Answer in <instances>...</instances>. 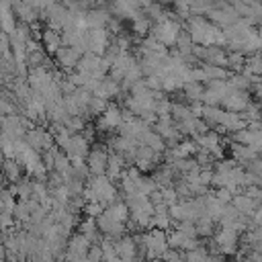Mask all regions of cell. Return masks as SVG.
<instances>
[{
  "instance_id": "cb8c5ba5",
  "label": "cell",
  "mask_w": 262,
  "mask_h": 262,
  "mask_svg": "<svg viewBox=\"0 0 262 262\" xmlns=\"http://www.w3.org/2000/svg\"><path fill=\"white\" fill-rule=\"evenodd\" d=\"M160 160H164V156H160L158 151H154L151 147L147 145H139L137 149V158H135V166L141 170V172H149V170H156Z\"/></svg>"
},
{
  "instance_id": "f907efd6",
  "label": "cell",
  "mask_w": 262,
  "mask_h": 262,
  "mask_svg": "<svg viewBox=\"0 0 262 262\" xmlns=\"http://www.w3.org/2000/svg\"><path fill=\"white\" fill-rule=\"evenodd\" d=\"M66 127H68L72 133H84V129H86V119H84V117H70L68 123H66Z\"/></svg>"
},
{
  "instance_id": "836d02e7",
  "label": "cell",
  "mask_w": 262,
  "mask_h": 262,
  "mask_svg": "<svg viewBox=\"0 0 262 262\" xmlns=\"http://www.w3.org/2000/svg\"><path fill=\"white\" fill-rule=\"evenodd\" d=\"M231 158H233L239 166H246V164H250L252 160H256L258 154H256L250 145H242V143H233V141H231Z\"/></svg>"
},
{
  "instance_id": "9a60e30c",
  "label": "cell",
  "mask_w": 262,
  "mask_h": 262,
  "mask_svg": "<svg viewBox=\"0 0 262 262\" xmlns=\"http://www.w3.org/2000/svg\"><path fill=\"white\" fill-rule=\"evenodd\" d=\"M86 45H88V53L104 55L106 49L111 47L108 29H86Z\"/></svg>"
},
{
  "instance_id": "680465c9",
  "label": "cell",
  "mask_w": 262,
  "mask_h": 262,
  "mask_svg": "<svg viewBox=\"0 0 262 262\" xmlns=\"http://www.w3.org/2000/svg\"><path fill=\"white\" fill-rule=\"evenodd\" d=\"M158 4H166V2H170V0H156Z\"/></svg>"
},
{
  "instance_id": "bcb514c9",
  "label": "cell",
  "mask_w": 262,
  "mask_h": 262,
  "mask_svg": "<svg viewBox=\"0 0 262 262\" xmlns=\"http://www.w3.org/2000/svg\"><path fill=\"white\" fill-rule=\"evenodd\" d=\"M108 100H104V98H100V96H96V94H92V98H90V104H88V117H100L106 108H108Z\"/></svg>"
},
{
  "instance_id": "44dd1931",
  "label": "cell",
  "mask_w": 262,
  "mask_h": 262,
  "mask_svg": "<svg viewBox=\"0 0 262 262\" xmlns=\"http://www.w3.org/2000/svg\"><path fill=\"white\" fill-rule=\"evenodd\" d=\"M108 149L102 147V145H94L86 158V164L92 172V176H100V174H106V166H108Z\"/></svg>"
},
{
  "instance_id": "4316f807",
  "label": "cell",
  "mask_w": 262,
  "mask_h": 262,
  "mask_svg": "<svg viewBox=\"0 0 262 262\" xmlns=\"http://www.w3.org/2000/svg\"><path fill=\"white\" fill-rule=\"evenodd\" d=\"M39 201H35V199H18V203H16V209H14V217H16V221L20 223V225H27L31 219H33V215H35V211L39 209Z\"/></svg>"
},
{
  "instance_id": "7c38bea8",
  "label": "cell",
  "mask_w": 262,
  "mask_h": 262,
  "mask_svg": "<svg viewBox=\"0 0 262 262\" xmlns=\"http://www.w3.org/2000/svg\"><path fill=\"white\" fill-rule=\"evenodd\" d=\"M25 141H27L33 149H37V151L45 154L47 149H51V147H53L55 137H53V133H49L43 125H35L33 129H29V133H27Z\"/></svg>"
},
{
  "instance_id": "f35d334b",
  "label": "cell",
  "mask_w": 262,
  "mask_h": 262,
  "mask_svg": "<svg viewBox=\"0 0 262 262\" xmlns=\"http://www.w3.org/2000/svg\"><path fill=\"white\" fill-rule=\"evenodd\" d=\"M151 27H154V25H151V20H149L143 12L131 20V31H133L139 39H145V37H147V33H151Z\"/></svg>"
},
{
  "instance_id": "e575fe53",
  "label": "cell",
  "mask_w": 262,
  "mask_h": 262,
  "mask_svg": "<svg viewBox=\"0 0 262 262\" xmlns=\"http://www.w3.org/2000/svg\"><path fill=\"white\" fill-rule=\"evenodd\" d=\"M10 190H12L14 196H18V199H33V192H35V178L23 176V178L16 180L14 184H10Z\"/></svg>"
},
{
  "instance_id": "6da1fadb",
  "label": "cell",
  "mask_w": 262,
  "mask_h": 262,
  "mask_svg": "<svg viewBox=\"0 0 262 262\" xmlns=\"http://www.w3.org/2000/svg\"><path fill=\"white\" fill-rule=\"evenodd\" d=\"M184 29L192 37L194 45H201V47H211V45L223 47V45H227L225 35H223V29H219L217 25H213L211 20H207V18H203L199 14L188 16Z\"/></svg>"
},
{
  "instance_id": "6f0895ef",
  "label": "cell",
  "mask_w": 262,
  "mask_h": 262,
  "mask_svg": "<svg viewBox=\"0 0 262 262\" xmlns=\"http://www.w3.org/2000/svg\"><path fill=\"white\" fill-rule=\"evenodd\" d=\"M88 4H90V6H94V8H96V4H102V0H88Z\"/></svg>"
},
{
  "instance_id": "f5cc1de1",
  "label": "cell",
  "mask_w": 262,
  "mask_h": 262,
  "mask_svg": "<svg viewBox=\"0 0 262 262\" xmlns=\"http://www.w3.org/2000/svg\"><path fill=\"white\" fill-rule=\"evenodd\" d=\"M244 192H246L258 207H262V186H250V188H244Z\"/></svg>"
},
{
  "instance_id": "d6a6232c",
  "label": "cell",
  "mask_w": 262,
  "mask_h": 262,
  "mask_svg": "<svg viewBox=\"0 0 262 262\" xmlns=\"http://www.w3.org/2000/svg\"><path fill=\"white\" fill-rule=\"evenodd\" d=\"M201 76H203V82L209 84V82H215V80H229L231 74L227 72V68L203 63V66H201Z\"/></svg>"
},
{
  "instance_id": "277c9868",
  "label": "cell",
  "mask_w": 262,
  "mask_h": 262,
  "mask_svg": "<svg viewBox=\"0 0 262 262\" xmlns=\"http://www.w3.org/2000/svg\"><path fill=\"white\" fill-rule=\"evenodd\" d=\"M131 209L129 223L137 229H151L154 227V215H156V205L151 203L149 196H135L127 201Z\"/></svg>"
},
{
  "instance_id": "52a82bcc",
  "label": "cell",
  "mask_w": 262,
  "mask_h": 262,
  "mask_svg": "<svg viewBox=\"0 0 262 262\" xmlns=\"http://www.w3.org/2000/svg\"><path fill=\"white\" fill-rule=\"evenodd\" d=\"M180 33H182V25L178 20H174L172 14H168V18H164V20H160V23H156L151 27V33L149 35L154 39H158L162 45L170 47V45H176L178 43Z\"/></svg>"
},
{
  "instance_id": "2e32d148",
  "label": "cell",
  "mask_w": 262,
  "mask_h": 262,
  "mask_svg": "<svg viewBox=\"0 0 262 262\" xmlns=\"http://www.w3.org/2000/svg\"><path fill=\"white\" fill-rule=\"evenodd\" d=\"M154 129L162 135V139L166 141L168 147H172V145H176V143L182 141V133H180V129H178V125H176V121L172 117H160L156 121Z\"/></svg>"
},
{
  "instance_id": "f6af8a7d",
  "label": "cell",
  "mask_w": 262,
  "mask_h": 262,
  "mask_svg": "<svg viewBox=\"0 0 262 262\" xmlns=\"http://www.w3.org/2000/svg\"><path fill=\"white\" fill-rule=\"evenodd\" d=\"M53 137H55V145L57 147H61V149H66L68 147V143L72 141V137H74V133L66 127V125H61V127H53Z\"/></svg>"
},
{
  "instance_id": "9f6ffc18",
  "label": "cell",
  "mask_w": 262,
  "mask_h": 262,
  "mask_svg": "<svg viewBox=\"0 0 262 262\" xmlns=\"http://www.w3.org/2000/svg\"><path fill=\"white\" fill-rule=\"evenodd\" d=\"M256 98H258V102L262 104V84L256 86Z\"/></svg>"
},
{
  "instance_id": "9c48e42d",
  "label": "cell",
  "mask_w": 262,
  "mask_h": 262,
  "mask_svg": "<svg viewBox=\"0 0 262 262\" xmlns=\"http://www.w3.org/2000/svg\"><path fill=\"white\" fill-rule=\"evenodd\" d=\"M123 123H125V111H123L119 104L111 102L108 108L98 117V121H96V131H104V133L119 131Z\"/></svg>"
},
{
  "instance_id": "4fadbf2b",
  "label": "cell",
  "mask_w": 262,
  "mask_h": 262,
  "mask_svg": "<svg viewBox=\"0 0 262 262\" xmlns=\"http://www.w3.org/2000/svg\"><path fill=\"white\" fill-rule=\"evenodd\" d=\"M41 18L47 23V27H51V29H55V31H63V29L70 25L72 12H70V8H68V6H63V4H59V2H55L47 12H43V14H41Z\"/></svg>"
},
{
  "instance_id": "681fc988",
  "label": "cell",
  "mask_w": 262,
  "mask_h": 262,
  "mask_svg": "<svg viewBox=\"0 0 262 262\" xmlns=\"http://www.w3.org/2000/svg\"><path fill=\"white\" fill-rule=\"evenodd\" d=\"M209 256H211V252L205 246H199V248L186 252V262H209Z\"/></svg>"
},
{
  "instance_id": "d4e9b609",
  "label": "cell",
  "mask_w": 262,
  "mask_h": 262,
  "mask_svg": "<svg viewBox=\"0 0 262 262\" xmlns=\"http://www.w3.org/2000/svg\"><path fill=\"white\" fill-rule=\"evenodd\" d=\"M141 2L139 0H113V14L117 18H129L133 20L135 16L141 14Z\"/></svg>"
},
{
  "instance_id": "c3c4849f",
  "label": "cell",
  "mask_w": 262,
  "mask_h": 262,
  "mask_svg": "<svg viewBox=\"0 0 262 262\" xmlns=\"http://www.w3.org/2000/svg\"><path fill=\"white\" fill-rule=\"evenodd\" d=\"M242 117L248 121V125L262 121V104H260V102H250V106L242 113Z\"/></svg>"
},
{
  "instance_id": "b9f144b4",
  "label": "cell",
  "mask_w": 262,
  "mask_h": 262,
  "mask_svg": "<svg viewBox=\"0 0 262 262\" xmlns=\"http://www.w3.org/2000/svg\"><path fill=\"white\" fill-rule=\"evenodd\" d=\"M215 225H217V223H215L213 219H209V217L199 219V221H196V233H199V237H201V239H213V235L217 233Z\"/></svg>"
},
{
  "instance_id": "5bb4252c",
  "label": "cell",
  "mask_w": 262,
  "mask_h": 262,
  "mask_svg": "<svg viewBox=\"0 0 262 262\" xmlns=\"http://www.w3.org/2000/svg\"><path fill=\"white\" fill-rule=\"evenodd\" d=\"M108 145L113 147L115 154H119L129 166L135 164V158H137V149H139V141L131 139V137H123V135H117L108 141Z\"/></svg>"
},
{
  "instance_id": "ee69618b",
  "label": "cell",
  "mask_w": 262,
  "mask_h": 262,
  "mask_svg": "<svg viewBox=\"0 0 262 262\" xmlns=\"http://www.w3.org/2000/svg\"><path fill=\"white\" fill-rule=\"evenodd\" d=\"M244 74H248V76H256V78L262 76V55H260V53H254V55H250V57L246 59Z\"/></svg>"
},
{
  "instance_id": "83f0119b",
  "label": "cell",
  "mask_w": 262,
  "mask_h": 262,
  "mask_svg": "<svg viewBox=\"0 0 262 262\" xmlns=\"http://www.w3.org/2000/svg\"><path fill=\"white\" fill-rule=\"evenodd\" d=\"M111 20H113L111 12L106 8H102V6L90 8L86 12V25H88V29H106L111 25Z\"/></svg>"
},
{
  "instance_id": "d6986e66",
  "label": "cell",
  "mask_w": 262,
  "mask_h": 262,
  "mask_svg": "<svg viewBox=\"0 0 262 262\" xmlns=\"http://www.w3.org/2000/svg\"><path fill=\"white\" fill-rule=\"evenodd\" d=\"M194 55H196V59H201L203 63L227 68V53H225L223 47H219V45H211V47H201V45H196Z\"/></svg>"
},
{
  "instance_id": "7a4b0ae2",
  "label": "cell",
  "mask_w": 262,
  "mask_h": 262,
  "mask_svg": "<svg viewBox=\"0 0 262 262\" xmlns=\"http://www.w3.org/2000/svg\"><path fill=\"white\" fill-rule=\"evenodd\" d=\"M135 239H137L145 260H162L164 254L170 250V242H168V231L166 229L151 227V229H147L143 233H137Z\"/></svg>"
},
{
  "instance_id": "8fae6325",
  "label": "cell",
  "mask_w": 262,
  "mask_h": 262,
  "mask_svg": "<svg viewBox=\"0 0 262 262\" xmlns=\"http://www.w3.org/2000/svg\"><path fill=\"white\" fill-rule=\"evenodd\" d=\"M231 84L229 80H215V82H209L205 86V96H203V104L207 106H221L223 98L231 92Z\"/></svg>"
},
{
  "instance_id": "4dcf8cb0",
  "label": "cell",
  "mask_w": 262,
  "mask_h": 262,
  "mask_svg": "<svg viewBox=\"0 0 262 262\" xmlns=\"http://www.w3.org/2000/svg\"><path fill=\"white\" fill-rule=\"evenodd\" d=\"M127 168H129V164H127V162H125V160H123L119 154L111 151V158H108V166H106V176H108L111 180H121Z\"/></svg>"
},
{
  "instance_id": "7402d4cb",
  "label": "cell",
  "mask_w": 262,
  "mask_h": 262,
  "mask_svg": "<svg viewBox=\"0 0 262 262\" xmlns=\"http://www.w3.org/2000/svg\"><path fill=\"white\" fill-rule=\"evenodd\" d=\"M168 242H170V248H176V250H182V252H190L201 244V237H192L188 235L186 231H182L180 227H174L168 231Z\"/></svg>"
},
{
  "instance_id": "e0dca14e",
  "label": "cell",
  "mask_w": 262,
  "mask_h": 262,
  "mask_svg": "<svg viewBox=\"0 0 262 262\" xmlns=\"http://www.w3.org/2000/svg\"><path fill=\"white\" fill-rule=\"evenodd\" d=\"M192 139L199 143V149L209 151L215 160L223 156V139H221L219 131L209 129V131H205V133H201V135H196V137H192Z\"/></svg>"
},
{
  "instance_id": "d590c367",
  "label": "cell",
  "mask_w": 262,
  "mask_h": 262,
  "mask_svg": "<svg viewBox=\"0 0 262 262\" xmlns=\"http://www.w3.org/2000/svg\"><path fill=\"white\" fill-rule=\"evenodd\" d=\"M104 213H108L113 219H117V221H121V223H127L129 217H131V209H129V205H127L125 199H117L113 205H108V207L104 209Z\"/></svg>"
},
{
  "instance_id": "ba28073f",
  "label": "cell",
  "mask_w": 262,
  "mask_h": 262,
  "mask_svg": "<svg viewBox=\"0 0 262 262\" xmlns=\"http://www.w3.org/2000/svg\"><path fill=\"white\" fill-rule=\"evenodd\" d=\"M207 16H209V20H211L213 25H217L219 29H227V27L235 25V23L242 18V16L237 14V10H235L229 2H223V0H217L215 8H211Z\"/></svg>"
},
{
  "instance_id": "db71d44e",
  "label": "cell",
  "mask_w": 262,
  "mask_h": 262,
  "mask_svg": "<svg viewBox=\"0 0 262 262\" xmlns=\"http://www.w3.org/2000/svg\"><path fill=\"white\" fill-rule=\"evenodd\" d=\"M215 196H217L223 205H229V203L233 201V196H235V194H233L229 188H217V190H215Z\"/></svg>"
},
{
  "instance_id": "603a6c76",
  "label": "cell",
  "mask_w": 262,
  "mask_h": 262,
  "mask_svg": "<svg viewBox=\"0 0 262 262\" xmlns=\"http://www.w3.org/2000/svg\"><path fill=\"white\" fill-rule=\"evenodd\" d=\"M250 94H248V90H235V88H231V92L223 98V102H221V108H225V111H231V113H244L248 106H250Z\"/></svg>"
},
{
  "instance_id": "60d3db41",
  "label": "cell",
  "mask_w": 262,
  "mask_h": 262,
  "mask_svg": "<svg viewBox=\"0 0 262 262\" xmlns=\"http://www.w3.org/2000/svg\"><path fill=\"white\" fill-rule=\"evenodd\" d=\"M174 223L170 209L168 207H156V215H154V227L158 229H170V225Z\"/></svg>"
},
{
  "instance_id": "3957f363",
  "label": "cell",
  "mask_w": 262,
  "mask_h": 262,
  "mask_svg": "<svg viewBox=\"0 0 262 262\" xmlns=\"http://www.w3.org/2000/svg\"><path fill=\"white\" fill-rule=\"evenodd\" d=\"M119 194H121V190L115 186V182L106 174L90 176L86 182V190H84L86 201H94V203H100L104 207L113 205L119 199Z\"/></svg>"
},
{
  "instance_id": "816d5d0a",
  "label": "cell",
  "mask_w": 262,
  "mask_h": 262,
  "mask_svg": "<svg viewBox=\"0 0 262 262\" xmlns=\"http://www.w3.org/2000/svg\"><path fill=\"white\" fill-rule=\"evenodd\" d=\"M162 262H186V252L176 250V248H170V250L164 254Z\"/></svg>"
},
{
  "instance_id": "91938a15",
  "label": "cell",
  "mask_w": 262,
  "mask_h": 262,
  "mask_svg": "<svg viewBox=\"0 0 262 262\" xmlns=\"http://www.w3.org/2000/svg\"><path fill=\"white\" fill-rule=\"evenodd\" d=\"M147 262H162V260H147Z\"/></svg>"
},
{
  "instance_id": "7bdbcfd3",
  "label": "cell",
  "mask_w": 262,
  "mask_h": 262,
  "mask_svg": "<svg viewBox=\"0 0 262 262\" xmlns=\"http://www.w3.org/2000/svg\"><path fill=\"white\" fill-rule=\"evenodd\" d=\"M246 55L244 53H237V51H229L227 53V70H231L233 74H239V72H244V68H246Z\"/></svg>"
},
{
  "instance_id": "74e56055",
  "label": "cell",
  "mask_w": 262,
  "mask_h": 262,
  "mask_svg": "<svg viewBox=\"0 0 262 262\" xmlns=\"http://www.w3.org/2000/svg\"><path fill=\"white\" fill-rule=\"evenodd\" d=\"M182 94H184V98L188 100V104H192V102H203L205 86H203L201 82H188V84H184Z\"/></svg>"
},
{
  "instance_id": "1f68e13d",
  "label": "cell",
  "mask_w": 262,
  "mask_h": 262,
  "mask_svg": "<svg viewBox=\"0 0 262 262\" xmlns=\"http://www.w3.org/2000/svg\"><path fill=\"white\" fill-rule=\"evenodd\" d=\"M141 55H168V47L149 35V37L141 39V43H139V57Z\"/></svg>"
},
{
  "instance_id": "5b68a950",
  "label": "cell",
  "mask_w": 262,
  "mask_h": 262,
  "mask_svg": "<svg viewBox=\"0 0 262 262\" xmlns=\"http://www.w3.org/2000/svg\"><path fill=\"white\" fill-rule=\"evenodd\" d=\"M239 242H242V233L237 229L231 227H219L217 233L213 235V250L221 256H235L239 252Z\"/></svg>"
},
{
  "instance_id": "8d00e7d4",
  "label": "cell",
  "mask_w": 262,
  "mask_h": 262,
  "mask_svg": "<svg viewBox=\"0 0 262 262\" xmlns=\"http://www.w3.org/2000/svg\"><path fill=\"white\" fill-rule=\"evenodd\" d=\"M231 205L242 213V215H246V217H252L254 213H256V209H258V205L242 190V192H237L235 196H233V201H231Z\"/></svg>"
},
{
  "instance_id": "7dc6e473",
  "label": "cell",
  "mask_w": 262,
  "mask_h": 262,
  "mask_svg": "<svg viewBox=\"0 0 262 262\" xmlns=\"http://www.w3.org/2000/svg\"><path fill=\"white\" fill-rule=\"evenodd\" d=\"M229 84H231L235 90H250V86H252V78H250L248 74H244V72H239V74H231V76H229Z\"/></svg>"
},
{
  "instance_id": "11a10c76",
  "label": "cell",
  "mask_w": 262,
  "mask_h": 262,
  "mask_svg": "<svg viewBox=\"0 0 262 262\" xmlns=\"http://www.w3.org/2000/svg\"><path fill=\"white\" fill-rule=\"evenodd\" d=\"M250 227H262V207H258L256 213L250 217Z\"/></svg>"
},
{
  "instance_id": "30bf717a",
  "label": "cell",
  "mask_w": 262,
  "mask_h": 262,
  "mask_svg": "<svg viewBox=\"0 0 262 262\" xmlns=\"http://www.w3.org/2000/svg\"><path fill=\"white\" fill-rule=\"evenodd\" d=\"M80 59H82V53H80L78 49L70 47V45H61V47L57 49V53L53 55L55 66H57L59 72H63V74H72V72H76Z\"/></svg>"
},
{
  "instance_id": "f546056e",
  "label": "cell",
  "mask_w": 262,
  "mask_h": 262,
  "mask_svg": "<svg viewBox=\"0 0 262 262\" xmlns=\"http://www.w3.org/2000/svg\"><path fill=\"white\" fill-rule=\"evenodd\" d=\"M78 231L84 233L94 246L102 242V233H100V229H98V221H96L94 217H86V219H82L80 225H78Z\"/></svg>"
},
{
  "instance_id": "484cf974",
  "label": "cell",
  "mask_w": 262,
  "mask_h": 262,
  "mask_svg": "<svg viewBox=\"0 0 262 262\" xmlns=\"http://www.w3.org/2000/svg\"><path fill=\"white\" fill-rule=\"evenodd\" d=\"M39 41H41L43 49H45L47 53H53V55H55V53H57V49L63 45L61 31H55V29H51V27H45V29L41 31Z\"/></svg>"
},
{
  "instance_id": "ab89813d",
  "label": "cell",
  "mask_w": 262,
  "mask_h": 262,
  "mask_svg": "<svg viewBox=\"0 0 262 262\" xmlns=\"http://www.w3.org/2000/svg\"><path fill=\"white\" fill-rule=\"evenodd\" d=\"M23 172H25V168H23V164L18 160H4V176H6V180L10 184H14L16 180H20L23 178Z\"/></svg>"
},
{
  "instance_id": "ac0fdd59",
  "label": "cell",
  "mask_w": 262,
  "mask_h": 262,
  "mask_svg": "<svg viewBox=\"0 0 262 262\" xmlns=\"http://www.w3.org/2000/svg\"><path fill=\"white\" fill-rule=\"evenodd\" d=\"M90 143H92V141H90L84 133H74L72 141L68 143V147H66L63 151L68 154V158H70L72 162H86V158H88V154H90V149H92Z\"/></svg>"
},
{
  "instance_id": "f1b7e54d",
  "label": "cell",
  "mask_w": 262,
  "mask_h": 262,
  "mask_svg": "<svg viewBox=\"0 0 262 262\" xmlns=\"http://www.w3.org/2000/svg\"><path fill=\"white\" fill-rule=\"evenodd\" d=\"M121 90H123V88H121V82H119V80H115L113 76H106V78H102V80L98 82V86H96L94 94L111 102V98L119 96V94H121Z\"/></svg>"
},
{
  "instance_id": "ffe728a7",
  "label": "cell",
  "mask_w": 262,
  "mask_h": 262,
  "mask_svg": "<svg viewBox=\"0 0 262 262\" xmlns=\"http://www.w3.org/2000/svg\"><path fill=\"white\" fill-rule=\"evenodd\" d=\"M98 229L102 233V237H108V239H119L123 235H127V223H121L117 219H113L108 213H102L98 219Z\"/></svg>"
},
{
  "instance_id": "8992f818",
  "label": "cell",
  "mask_w": 262,
  "mask_h": 262,
  "mask_svg": "<svg viewBox=\"0 0 262 262\" xmlns=\"http://www.w3.org/2000/svg\"><path fill=\"white\" fill-rule=\"evenodd\" d=\"M76 70L80 74L88 76L90 80H102V78H106V74H111L108 61L102 55H96V53H84Z\"/></svg>"
}]
</instances>
